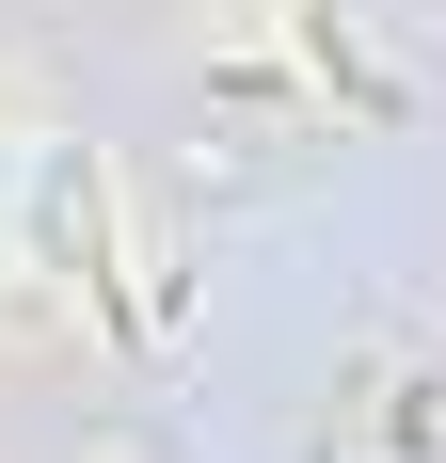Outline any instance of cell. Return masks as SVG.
Segmentation results:
<instances>
[{
	"mask_svg": "<svg viewBox=\"0 0 446 463\" xmlns=\"http://www.w3.org/2000/svg\"><path fill=\"white\" fill-rule=\"evenodd\" d=\"M303 48H319V80H351L367 112H383V128H399V112H414V96H399V80H383V64H367V48H351V16H303Z\"/></svg>",
	"mask_w": 446,
	"mask_h": 463,
	"instance_id": "cell-1",
	"label": "cell"
}]
</instances>
